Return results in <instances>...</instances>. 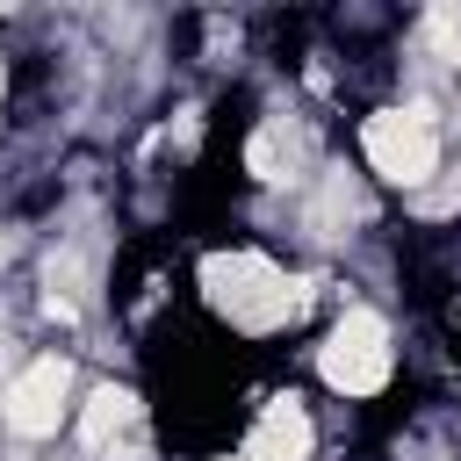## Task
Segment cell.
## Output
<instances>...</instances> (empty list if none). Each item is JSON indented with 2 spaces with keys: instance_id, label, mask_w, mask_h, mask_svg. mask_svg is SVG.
Returning <instances> with one entry per match:
<instances>
[{
  "instance_id": "obj_1",
  "label": "cell",
  "mask_w": 461,
  "mask_h": 461,
  "mask_svg": "<svg viewBox=\"0 0 461 461\" xmlns=\"http://www.w3.org/2000/svg\"><path fill=\"white\" fill-rule=\"evenodd\" d=\"M360 144H367V166H375L382 180H396V187H418V180H432V166H439V137H432V108H425V101L367 115Z\"/></svg>"
},
{
  "instance_id": "obj_2",
  "label": "cell",
  "mask_w": 461,
  "mask_h": 461,
  "mask_svg": "<svg viewBox=\"0 0 461 461\" xmlns=\"http://www.w3.org/2000/svg\"><path fill=\"white\" fill-rule=\"evenodd\" d=\"M202 281H209V295L238 317V324H274V317H295L303 310V288L288 295V281L259 259V252H238V259H202Z\"/></svg>"
},
{
  "instance_id": "obj_3",
  "label": "cell",
  "mask_w": 461,
  "mask_h": 461,
  "mask_svg": "<svg viewBox=\"0 0 461 461\" xmlns=\"http://www.w3.org/2000/svg\"><path fill=\"white\" fill-rule=\"evenodd\" d=\"M317 367H324L331 389H346V396H375V389L389 382V324H382L375 310H346V317L331 324Z\"/></svg>"
},
{
  "instance_id": "obj_4",
  "label": "cell",
  "mask_w": 461,
  "mask_h": 461,
  "mask_svg": "<svg viewBox=\"0 0 461 461\" xmlns=\"http://www.w3.org/2000/svg\"><path fill=\"white\" fill-rule=\"evenodd\" d=\"M65 389H72V360H58V353H43V360H29L22 375H14V389H7V403H0V418L22 432V439H43V432H58V411H65Z\"/></svg>"
},
{
  "instance_id": "obj_5",
  "label": "cell",
  "mask_w": 461,
  "mask_h": 461,
  "mask_svg": "<svg viewBox=\"0 0 461 461\" xmlns=\"http://www.w3.org/2000/svg\"><path fill=\"white\" fill-rule=\"evenodd\" d=\"M310 447H317V425H310V411H303L295 396H274V403L259 411V425L245 432L238 461H310Z\"/></svg>"
},
{
  "instance_id": "obj_6",
  "label": "cell",
  "mask_w": 461,
  "mask_h": 461,
  "mask_svg": "<svg viewBox=\"0 0 461 461\" xmlns=\"http://www.w3.org/2000/svg\"><path fill=\"white\" fill-rule=\"evenodd\" d=\"M122 425H137V396H130V389H94V396H86V411H79V439L108 454Z\"/></svg>"
},
{
  "instance_id": "obj_7",
  "label": "cell",
  "mask_w": 461,
  "mask_h": 461,
  "mask_svg": "<svg viewBox=\"0 0 461 461\" xmlns=\"http://www.w3.org/2000/svg\"><path fill=\"white\" fill-rule=\"evenodd\" d=\"M245 166H252V180H288V151H281V130H259V137L245 144Z\"/></svg>"
}]
</instances>
